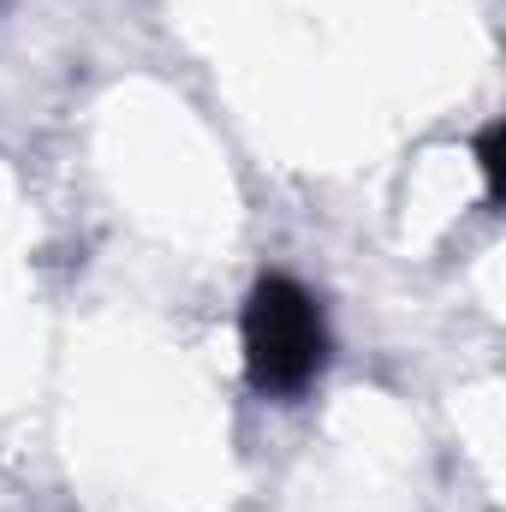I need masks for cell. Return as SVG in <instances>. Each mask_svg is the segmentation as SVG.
<instances>
[{"mask_svg":"<svg viewBox=\"0 0 506 512\" xmlns=\"http://www.w3.org/2000/svg\"><path fill=\"white\" fill-rule=\"evenodd\" d=\"M256 358H262V376L268 382H298L310 364H316V322L298 298H286L280 286H268L256 298Z\"/></svg>","mask_w":506,"mask_h":512,"instance_id":"6da1fadb","label":"cell"}]
</instances>
